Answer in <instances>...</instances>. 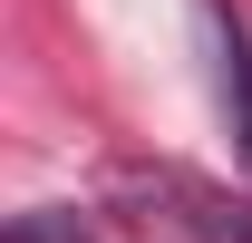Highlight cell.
I'll return each instance as SVG.
<instances>
[{"label": "cell", "mask_w": 252, "mask_h": 243, "mask_svg": "<svg viewBox=\"0 0 252 243\" xmlns=\"http://www.w3.org/2000/svg\"><path fill=\"white\" fill-rule=\"evenodd\" d=\"M117 195H146V204H175L165 224L175 234H194V243H252V204H223L214 185H194V175H175V165H117Z\"/></svg>", "instance_id": "6da1fadb"}, {"label": "cell", "mask_w": 252, "mask_h": 243, "mask_svg": "<svg viewBox=\"0 0 252 243\" xmlns=\"http://www.w3.org/2000/svg\"><path fill=\"white\" fill-rule=\"evenodd\" d=\"M204 20H214V49H223V107H233V136H243V165H252V39H243V20H223L214 0H204Z\"/></svg>", "instance_id": "7a4b0ae2"}, {"label": "cell", "mask_w": 252, "mask_h": 243, "mask_svg": "<svg viewBox=\"0 0 252 243\" xmlns=\"http://www.w3.org/2000/svg\"><path fill=\"white\" fill-rule=\"evenodd\" d=\"M10 243H97V234H88L68 204H39V214H20V224H10Z\"/></svg>", "instance_id": "3957f363"}]
</instances>
